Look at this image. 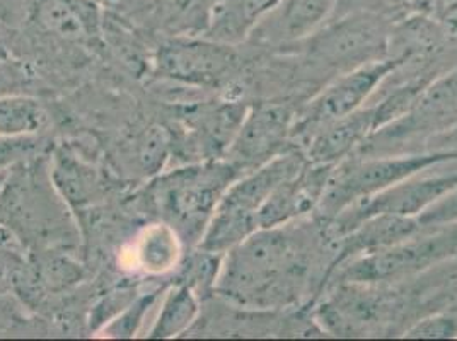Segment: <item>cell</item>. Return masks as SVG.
I'll return each mask as SVG.
<instances>
[{"label": "cell", "instance_id": "10", "mask_svg": "<svg viewBox=\"0 0 457 341\" xmlns=\"http://www.w3.org/2000/svg\"><path fill=\"white\" fill-rule=\"evenodd\" d=\"M345 0H280L251 31L249 41L280 52L301 43L337 16Z\"/></svg>", "mask_w": 457, "mask_h": 341}, {"label": "cell", "instance_id": "14", "mask_svg": "<svg viewBox=\"0 0 457 341\" xmlns=\"http://www.w3.org/2000/svg\"><path fill=\"white\" fill-rule=\"evenodd\" d=\"M280 0H220L204 37L228 45H241L248 41L256 24Z\"/></svg>", "mask_w": 457, "mask_h": 341}, {"label": "cell", "instance_id": "6", "mask_svg": "<svg viewBox=\"0 0 457 341\" xmlns=\"http://www.w3.org/2000/svg\"><path fill=\"white\" fill-rule=\"evenodd\" d=\"M404 62L406 58H384L324 84L299 106L292 129V146L303 151L307 140L318 130L362 108L382 80Z\"/></svg>", "mask_w": 457, "mask_h": 341}, {"label": "cell", "instance_id": "15", "mask_svg": "<svg viewBox=\"0 0 457 341\" xmlns=\"http://www.w3.org/2000/svg\"><path fill=\"white\" fill-rule=\"evenodd\" d=\"M220 0H157L153 18L172 37H204Z\"/></svg>", "mask_w": 457, "mask_h": 341}, {"label": "cell", "instance_id": "29", "mask_svg": "<svg viewBox=\"0 0 457 341\" xmlns=\"http://www.w3.org/2000/svg\"><path fill=\"white\" fill-rule=\"evenodd\" d=\"M157 0H118L116 4L127 7V9H134V11H142V9H153L154 4Z\"/></svg>", "mask_w": 457, "mask_h": 341}, {"label": "cell", "instance_id": "5", "mask_svg": "<svg viewBox=\"0 0 457 341\" xmlns=\"http://www.w3.org/2000/svg\"><path fill=\"white\" fill-rule=\"evenodd\" d=\"M457 151H428L413 155H350L335 166L316 217L333 220L350 205L413 178L444 161H456Z\"/></svg>", "mask_w": 457, "mask_h": 341}, {"label": "cell", "instance_id": "18", "mask_svg": "<svg viewBox=\"0 0 457 341\" xmlns=\"http://www.w3.org/2000/svg\"><path fill=\"white\" fill-rule=\"evenodd\" d=\"M181 239L166 224L149 229L137 247L138 266L151 275H162L179 266Z\"/></svg>", "mask_w": 457, "mask_h": 341}, {"label": "cell", "instance_id": "23", "mask_svg": "<svg viewBox=\"0 0 457 341\" xmlns=\"http://www.w3.org/2000/svg\"><path fill=\"white\" fill-rule=\"evenodd\" d=\"M41 282L48 287H67L80 279V270L67 258H45L41 263Z\"/></svg>", "mask_w": 457, "mask_h": 341}, {"label": "cell", "instance_id": "27", "mask_svg": "<svg viewBox=\"0 0 457 341\" xmlns=\"http://www.w3.org/2000/svg\"><path fill=\"white\" fill-rule=\"evenodd\" d=\"M438 22L444 28L449 41L457 45V0H451L437 14Z\"/></svg>", "mask_w": 457, "mask_h": 341}, {"label": "cell", "instance_id": "9", "mask_svg": "<svg viewBox=\"0 0 457 341\" xmlns=\"http://www.w3.org/2000/svg\"><path fill=\"white\" fill-rule=\"evenodd\" d=\"M457 246V228L437 232L436 236H411L401 243L370 251L345 262L333 270L331 279L348 284H370L398 279L445 258ZM326 282V285H328ZM324 285V288H326Z\"/></svg>", "mask_w": 457, "mask_h": 341}, {"label": "cell", "instance_id": "12", "mask_svg": "<svg viewBox=\"0 0 457 341\" xmlns=\"http://www.w3.org/2000/svg\"><path fill=\"white\" fill-rule=\"evenodd\" d=\"M378 130L376 106H362L353 113L346 114L337 121L314 133L304 146L305 159L318 164L337 166Z\"/></svg>", "mask_w": 457, "mask_h": 341}, {"label": "cell", "instance_id": "21", "mask_svg": "<svg viewBox=\"0 0 457 341\" xmlns=\"http://www.w3.org/2000/svg\"><path fill=\"white\" fill-rule=\"evenodd\" d=\"M157 297H159V290L138 294L132 303L129 304L112 321L104 324L99 331L106 338H116V340L134 338L138 329L142 328L147 312L157 301Z\"/></svg>", "mask_w": 457, "mask_h": 341}, {"label": "cell", "instance_id": "22", "mask_svg": "<svg viewBox=\"0 0 457 341\" xmlns=\"http://www.w3.org/2000/svg\"><path fill=\"white\" fill-rule=\"evenodd\" d=\"M138 294L134 288H121L108 294L106 297H103L99 303L96 304L93 312H91V328L95 331H99L104 324L112 321L116 318L129 304L134 301Z\"/></svg>", "mask_w": 457, "mask_h": 341}, {"label": "cell", "instance_id": "11", "mask_svg": "<svg viewBox=\"0 0 457 341\" xmlns=\"http://www.w3.org/2000/svg\"><path fill=\"white\" fill-rule=\"evenodd\" d=\"M335 166L305 161L304 166L284 179L260 210V229L278 228L316 212L329 185Z\"/></svg>", "mask_w": 457, "mask_h": 341}, {"label": "cell", "instance_id": "3", "mask_svg": "<svg viewBox=\"0 0 457 341\" xmlns=\"http://www.w3.org/2000/svg\"><path fill=\"white\" fill-rule=\"evenodd\" d=\"M243 176L226 159H207L154 179L147 195L162 224L178 234L183 246H198L210 219L228 187Z\"/></svg>", "mask_w": 457, "mask_h": 341}, {"label": "cell", "instance_id": "20", "mask_svg": "<svg viewBox=\"0 0 457 341\" xmlns=\"http://www.w3.org/2000/svg\"><path fill=\"white\" fill-rule=\"evenodd\" d=\"M222 260L224 254L210 253L202 247H193L188 258L183 263H179L176 284L190 287L202 301L209 299L213 294Z\"/></svg>", "mask_w": 457, "mask_h": 341}, {"label": "cell", "instance_id": "4", "mask_svg": "<svg viewBox=\"0 0 457 341\" xmlns=\"http://www.w3.org/2000/svg\"><path fill=\"white\" fill-rule=\"evenodd\" d=\"M305 161L304 152L290 149L265 166L239 176L224 193L196 247L226 254L228 249L245 241L260 229V210L271 191L295 170H301Z\"/></svg>", "mask_w": 457, "mask_h": 341}, {"label": "cell", "instance_id": "24", "mask_svg": "<svg viewBox=\"0 0 457 341\" xmlns=\"http://www.w3.org/2000/svg\"><path fill=\"white\" fill-rule=\"evenodd\" d=\"M457 335V318L436 316L423 320L404 333L408 338H453Z\"/></svg>", "mask_w": 457, "mask_h": 341}, {"label": "cell", "instance_id": "19", "mask_svg": "<svg viewBox=\"0 0 457 341\" xmlns=\"http://www.w3.org/2000/svg\"><path fill=\"white\" fill-rule=\"evenodd\" d=\"M50 178L62 196L76 205L91 202L97 190L95 170L87 168L84 162L77 161L76 155L67 152L58 154Z\"/></svg>", "mask_w": 457, "mask_h": 341}, {"label": "cell", "instance_id": "1", "mask_svg": "<svg viewBox=\"0 0 457 341\" xmlns=\"http://www.w3.org/2000/svg\"><path fill=\"white\" fill-rule=\"evenodd\" d=\"M340 241L316 215L258 229L224 254L213 295L254 311H290L321 295Z\"/></svg>", "mask_w": 457, "mask_h": 341}, {"label": "cell", "instance_id": "13", "mask_svg": "<svg viewBox=\"0 0 457 341\" xmlns=\"http://www.w3.org/2000/svg\"><path fill=\"white\" fill-rule=\"evenodd\" d=\"M29 16L43 31L67 41L91 39L101 28L96 0H29Z\"/></svg>", "mask_w": 457, "mask_h": 341}, {"label": "cell", "instance_id": "31", "mask_svg": "<svg viewBox=\"0 0 457 341\" xmlns=\"http://www.w3.org/2000/svg\"><path fill=\"white\" fill-rule=\"evenodd\" d=\"M0 57H2V50H0Z\"/></svg>", "mask_w": 457, "mask_h": 341}, {"label": "cell", "instance_id": "25", "mask_svg": "<svg viewBox=\"0 0 457 341\" xmlns=\"http://www.w3.org/2000/svg\"><path fill=\"white\" fill-rule=\"evenodd\" d=\"M449 2L451 0H389V7L391 9L395 7L396 14H401V12H421V14H430V16L437 18L438 12Z\"/></svg>", "mask_w": 457, "mask_h": 341}, {"label": "cell", "instance_id": "17", "mask_svg": "<svg viewBox=\"0 0 457 341\" xmlns=\"http://www.w3.org/2000/svg\"><path fill=\"white\" fill-rule=\"evenodd\" d=\"M43 104L28 96L0 97V138H29L48 127Z\"/></svg>", "mask_w": 457, "mask_h": 341}, {"label": "cell", "instance_id": "16", "mask_svg": "<svg viewBox=\"0 0 457 341\" xmlns=\"http://www.w3.org/2000/svg\"><path fill=\"white\" fill-rule=\"evenodd\" d=\"M200 297L190 287L176 284L166 294V299L149 331L151 340H170L183 337L190 331L193 324L202 314Z\"/></svg>", "mask_w": 457, "mask_h": 341}, {"label": "cell", "instance_id": "8", "mask_svg": "<svg viewBox=\"0 0 457 341\" xmlns=\"http://www.w3.org/2000/svg\"><path fill=\"white\" fill-rule=\"evenodd\" d=\"M236 46L205 37H174L157 52L155 69L188 86L220 89L243 72L245 60Z\"/></svg>", "mask_w": 457, "mask_h": 341}, {"label": "cell", "instance_id": "2", "mask_svg": "<svg viewBox=\"0 0 457 341\" xmlns=\"http://www.w3.org/2000/svg\"><path fill=\"white\" fill-rule=\"evenodd\" d=\"M395 16L391 11L352 9L333 18L314 35L278 54L294 57V80L307 97L329 80L389 58V37Z\"/></svg>", "mask_w": 457, "mask_h": 341}, {"label": "cell", "instance_id": "28", "mask_svg": "<svg viewBox=\"0 0 457 341\" xmlns=\"http://www.w3.org/2000/svg\"><path fill=\"white\" fill-rule=\"evenodd\" d=\"M353 2L359 4L357 9H369V11H387L386 5H389V0H353Z\"/></svg>", "mask_w": 457, "mask_h": 341}, {"label": "cell", "instance_id": "7", "mask_svg": "<svg viewBox=\"0 0 457 341\" xmlns=\"http://www.w3.org/2000/svg\"><path fill=\"white\" fill-rule=\"evenodd\" d=\"M303 103L294 97H278L249 106L224 159L241 174H246L295 149L292 146V129Z\"/></svg>", "mask_w": 457, "mask_h": 341}, {"label": "cell", "instance_id": "26", "mask_svg": "<svg viewBox=\"0 0 457 341\" xmlns=\"http://www.w3.org/2000/svg\"><path fill=\"white\" fill-rule=\"evenodd\" d=\"M427 151H457V123L451 129L430 137L425 144Z\"/></svg>", "mask_w": 457, "mask_h": 341}, {"label": "cell", "instance_id": "30", "mask_svg": "<svg viewBox=\"0 0 457 341\" xmlns=\"http://www.w3.org/2000/svg\"><path fill=\"white\" fill-rule=\"evenodd\" d=\"M9 178H11V170L0 168V198H2V193H4L5 187H7Z\"/></svg>", "mask_w": 457, "mask_h": 341}]
</instances>
